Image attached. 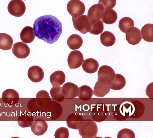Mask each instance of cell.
Returning <instances> with one entry per match:
<instances>
[{
  "label": "cell",
  "mask_w": 153,
  "mask_h": 138,
  "mask_svg": "<svg viewBox=\"0 0 153 138\" xmlns=\"http://www.w3.org/2000/svg\"><path fill=\"white\" fill-rule=\"evenodd\" d=\"M33 29L35 36L50 44L58 40L62 31L61 22L51 15L38 18L34 22Z\"/></svg>",
  "instance_id": "obj_1"
},
{
  "label": "cell",
  "mask_w": 153,
  "mask_h": 138,
  "mask_svg": "<svg viewBox=\"0 0 153 138\" xmlns=\"http://www.w3.org/2000/svg\"><path fill=\"white\" fill-rule=\"evenodd\" d=\"M78 130L82 138H94L98 132V127L96 122L90 119H84L79 123Z\"/></svg>",
  "instance_id": "obj_2"
},
{
  "label": "cell",
  "mask_w": 153,
  "mask_h": 138,
  "mask_svg": "<svg viewBox=\"0 0 153 138\" xmlns=\"http://www.w3.org/2000/svg\"><path fill=\"white\" fill-rule=\"evenodd\" d=\"M63 111L61 105L55 101L51 100L47 103L44 106V112L45 116L52 120L58 119Z\"/></svg>",
  "instance_id": "obj_3"
},
{
  "label": "cell",
  "mask_w": 153,
  "mask_h": 138,
  "mask_svg": "<svg viewBox=\"0 0 153 138\" xmlns=\"http://www.w3.org/2000/svg\"><path fill=\"white\" fill-rule=\"evenodd\" d=\"M115 75L114 70L111 67L102 65L99 68L97 81L101 83L110 86L114 79Z\"/></svg>",
  "instance_id": "obj_4"
},
{
  "label": "cell",
  "mask_w": 153,
  "mask_h": 138,
  "mask_svg": "<svg viewBox=\"0 0 153 138\" xmlns=\"http://www.w3.org/2000/svg\"><path fill=\"white\" fill-rule=\"evenodd\" d=\"M67 9L72 18H77L83 15L85 7L83 3L80 0H71L68 3Z\"/></svg>",
  "instance_id": "obj_5"
},
{
  "label": "cell",
  "mask_w": 153,
  "mask_h": 138,
  "mask_svg": "<svg viewBox=\"0 0 153 138\" xmlns=\"http://www.w3.org/2000/svg\"><path fill=\"white\" fill-rule=\"evenodd\" d=\"M74 26L76 30L82 34L89 32L91 28V23L87 16L82 15L77 18H72Z\"/></svg>",
  "instance_id": "obj_6"
},
{
  "label": "cell",
  "mask_w": 153,
  "mask_h": 138,
  "mask_svg": "<svg viewBox=\"0 0 153 138\" xmlns=\"http://www.w3.org/2000/svg\"><path fill=\"white\" fill-rule=\"evenodd\" d=\"M91 112L93 120L100 122L105 120L108 116V107L104 104L99 103L92 108Z\"/></svg>",
  "instance_id": "obj_7"
},
{
  "label": "cell",
  "mask_w": 153,
  "mask_h": 138,
  "mask_svg": "<svg viewBox=\"0 0 153 138\" xmlns=\"http://www.w3.org/2000/svg\"><path fill=\"white\" fill-rule=\"evenodd\" d=\"M7 9L11 15L17 17H21L25 12L26 6L22 0H13L9 3Z\"/></svg>",
  "instance_id": "obj_8"
},
{
  "label": "cell",
  "mask_w": 153,
  "mask_h": 138,
  "mask_svg": "<svg viewBox=\"0 0 153 138\" xmlns=\"http://www.w3.org/2000/svg\"><path fill=\"white\" fill-rule=\"evenodd\" d=\"M104 11V7L100 3L95 4L91 6L88 10L87 15L91 24L100 20Z\"/></svg>",
  "instance_id": "obj_9"
},
{
  "label": "cell",
  "mask_w": 153,
  "mask_h": 138,
  "mask_svg": "<svg viewBox=\"0 0 153 138\" xmlns=\"http://www.w3.org/2000/svg\"><path fill=\"white\" fill-rule=\"evenodd\" d=\"M128 106L129 117L134 119L141 117L143 115L145 111L143 104L137 100L130 102Z\"/></svg>",
  "instance_id": "obj_10"
},
{
  "label": "cell",
  "mask_w": 153,
  "mask_h": 138,
  "mask_svg": "<svg viewBox=\"0 0 153 138\" xmlns=\"http://www.w3.org/2000/svg\"><path fill=\"white\" fill-rule=\"evenodd\" d=\"M84 61L83 56L82 53L78 50L71 51L68 56V63L71 69L79 68Z\"/></svg>",
  "instance_id": "obj_11"
},
{
  "label": "cell",
  "mask_w": 153,
  "mask_h": 138,
  "mask_svg": "<svg viewBox=\"0 0 153 138\" xmlns=\"http://www.w3.org/2000/svg\"><path fill=\"white\" fill-rule=\"evenodd\" d=\"M12 52L17 58L25 59L29 56L30 53V49L26 44L20 42L13 45Z\"/></svg>",
  "instance_id": "obj_12"
},
{
  "label": "cell",
  "mask_w": 153,
  "mask_h": 138,
  "mask_svg": "<svg viewBox=\"0 0 153 138\" xmlns=\"http://www.w3.org/2000/svg\"><path fill=\"white\" fill-rule=\"evenodd\" d=\"M112 115L116 120L123 121L129 117L128 106L122 104L115 106L112 111Z\"/></svg>",
  "instance_id": "obj_13"
},
{
  "label": "cell",
  "mask_w": 153,
  "mask_h": 138,
  "mask_svg": "<svg viewBox=\"0 0 153 138\" xmlns=\"http://www.w3.org/2000/svg\"><path fill=\"white\" fill-rule=\"evenodd\" d=\"M2 99L3 102L9 106L15 105L19 99L18 93L12 89H8L4 91L2 94Z\"/></svg>",
  "instance_id": "obj_14"
},
{
  "label": "cell",
  "mask_w": 153,
  "mask_h": 138,
  "mask_svg": "<svg viewBox=\"0 0 153 138\" xmlns=\"http://www.w3.org/2000/svg\"><path fill=\"white\" fill-rule=\"evenodd\" d=\"M126 36L128 42L133 45L138 44L142 39L140 30L135 27L128 29L126 33Z\"/></svg>",
  "instance_id": "obj_15"
},
{
  "label": "cell",
  "mask_w": 153,
  "mask_h": 138,
  "mask_svg": "<svg viewBox=\"0 0 153 138\" xmlns=\"http://www.w3.org/2000/svg\"><path fill=\"white\" fill-rule=\"evenodd\" d=\"M62 91L65 98L72 99L77 96L79 93L78 86L74 83L68 82L62 87Z\"/></svg>",
  "instance_id": "obj_16"
},
{
  "label": "cell",
  "mask_w": 153,
  "mask_h": 138,
  "mask_svg": "<svg viewBox=\"0 0 153 138\" xmlns=\"http://www.w3.org/2000/svg\"><path fill=\"white\" fill-rule=\"evenodd\" d=\"M27 76L32 82H38L41 81L43 78L44 73L40 67L34 65L30 67L29 69Z\"/></svg>",
  "instance_id": "obj_17"
},
{
  "label": "cell",
  "mask_w": 153,
  "mask_h": 138,
  "mask_svg": "<svg viewBox=\"0 0 153 138\" xmlns=\"http://www.w3.org/2000/svg\"><path fill=\"white\" fill-rule=\"evenodd\" d=\"M30 127L32 131L35 135L41 136L47 131L48 125L44 120L38 119L34 121Z\"/></svg>",
  "instance_id": "obj_18"
},
{
  "label": "cell",
  "mask_w": 153,
  "mask_h": 138,
  "mask_svg": "<svg viewBox=\"0 0 153 138\" xmlns=\"http://www.w3.org/2000/svg\"><path fill=\"white\" fill-rule=\"evenodd\" d=\"M84 119L77 113L70 114L67 117L66 122L68 127L71 129L78 130L80 122Z\"/></svg>",
  "instance_id": "obj_19"
},
{
  "label": "cell",
  "mask_w": 153,
  "mask_h": 138,
  "mask_svg": "<svg viewBox=\"0 0 153 138\" xmlns=\"http://www.w3.org/2000/svg\"><path fill=\"white\" fill-rule=\"evenodd\" d=\"M82 66V69L85 72L92 74L97 71L99 65L96 60L90 58L85 60Z\"/></svg>",
  "instance_id": "obj_20"
},
{
  "label": "cell",
  "mask_w": 153,
  "mask_h": 138,
  "mask_svg": "<svg viewBox=\"0 0 153 138\" xmlns=\"http://www.w3.org/2000/svg\"><path fill=\"white\" fill-rule=\"evenodd\" d=\"M33 121V115L27 111L21 113L17 119L18 125L22 128L30 127Z\"/></svg>",
  "instance_id": "obj_21"
},
{
  "label": "cell",
  "mask_w": 153,
  "mask_h": 138,
  "mask_svg": "<svg viewBox=\"0 0 153 138\" xmlns=\"http://www.w3.org/2000/svg\"><path fill=\"white\" fill-rule=\"evenodd\" d=\"M20 36L22 42L30 43L33 41L35 38L33 28L29 26L25 27L22 30Z\"/></svg>",
  "instance_id": "obj_22"
},
{
  "label": "cell",
  "mask_w": 153,
  "mask_h": 138,
  "mask_svg": "<svg viewBox=\"0 0 153 138\" xmlns=\"http://www.w3.org/2000/svg\"><path fill=\"white\" fill-rule=\"evenodd\" d=\"M65 76L62 71L57 70L52 73L50 77V82L53 87L59 86L65 81Z\"/></svg>",
  "instance_id": "obj_23"
},
{
  "label": "cell",
  "mask_w": 153,
  "mask_h": 138,
  "mask_svg": "<svg viewBox=\"0 0 153 138\" xmlns=\"http://www.w3.org/2000/svg\"><path fill=\"white\" fill-rule=\"evenodd\" d=\"M27 108L30 113L33 116H41L44 112V109L37 103L36 98H32L28 101Z\"/></svg>",
  "instance_id": "obj_24"
},
{
  "label": "cell",
  "mask_w": 153,
  "mask_h": 138,
  "mask_svg": "<svg viewBox=\"0 0 153 138\" xmlns=\"http://www.w3.org/2000/svg\"><path fill=\"white\" fill-rule=\"evenodd\" d=\"M83 40L81 36L77 34L71 35L68 38L67 43L69 48L73 50L79 49L83 44Z\"/></svg>",
  "instance_id": "obj_25"
},
{
  "label": "cell",
  "mask_w": 153,
  "mask_h": 138,
  "mask_svg": "<svg viewBox=\"0 0 153 138\" xmlns=\"http://www.w3.org/2000/svg\"><path fill=\"white\" fill-rule=\"evenodd\" d=\"M110 86L102 84L97 81L93 90V94L98 97H103L107 94L110 90Z\"/></svg>",
  "instance_id": "obj_26"
},
{
  "label": "cell",
  "mask_w": 153,
  "mask_h": 138,
  "mask_svg": "<svg viewBox=\"0 0 153 138\" xmlns=\"http://www.w3.org/2000/svg\"><path fill=\"white\" fill-rule=\"evenodd\" d=\"M142 38L146 41H153V24H147L144 25L141 30Z\"/></svg>",
  "instance_id": "obj_27"
},
{
  "label": "cell",
  "mask_w": 153,
  "mask_h": 138,
  "mask_svg": "<svg viewBox=\"0 0 153 138\" xmlns=\"http://www.w3.org/2000/svg\"><path fill=\"white\" fill-rule=\"evenodd\" d=\"M13 42L12 37L5 33H0V49L3 50L10 49Z\"/></svg>",
  "instance_id": "obj_28"
},
{
  "label": "cell",
  "mask_w": 153,
  "mask_h": 138,
  "mask_svg": "<svg viewBox=\"0 0 153 138\" xmlns=\"http://www.w3.org/2000/svg\"><path fill=\"white\" fill-rule=\"evenodd\" d=\"M100 41L102 44L106 47H109L113 45L116 41L114 34L108 31H105L101 34L100 36Z\"/></svg>",
  "instance_id": "obj_29"
},
{
  "label": "cell",
  "mask_w": 153,
  "mask_h": 138,
  "mask_svg": "<svg viewBox=\"0 0 153 138\" xmlns=\"http://www.w3.org/2000/svg\"><path fill=\"white\" fill-rule=\"evenodd\" d=\"M79 93L78 97L80 100L83 101L89 100L93 94V91L89 86L83 85L79 88Z\"/></svg>",
  "instance_id": "obj_30"
},
{
  "label": "cell",
  "mask_w": 153,
  "mask_h": 138,
  "mask_svg": "<svg viewBox=\"0 0 153 138\" xmlns=\"http://www.w3.org/2000/svg\"><path fill=\"white\" fill-rule=\"evenodd\" d=\"M126 84L124 77L120 74L116 73L114 81L110 85V89L115 91L119 90L123 88Z\"/></svg>",
  "instance_id": "obj_31"
},
{
  "label": "cell",
  "mask_w": 153,
  "mask_h": 138,
  "mask_svg": "<svg viewBox=\"0 0 153 138\" xmlns=\"http://www.w3.org/2000/svg\"><path fill=\"white\" fill-rule=\"evenodd\" d=\"M117 18V13L111 9L105 11L101 19L102 22L106 24H112L116 22Z\"/></svg>",
  "instance_id": "obj_32"
},
{
  "label": "cell",
  "mask_w": 153,
  "mask_h": 138,
  "mask_svg": "<svg viewBox=\"0 0 153 138\" xmlns=\"http://www.w3.org/2000/svg\"><path fill=\"white\" fill-rule=\"evenodd\" d=\"M36 100L38 104L44 109L45 105L51 101V99L48 92L45 90H41L36 94Z\"/></svg>",
  "instance_id": "obj_33"
},
{
  "label": "cell",
  "mask_w": 153,
  "mask_h": 138,
  "mask_svg": "<svg viewBox=\"0 0 153 138\" xmlns=\"http://www.w3.org/2000/svg\"><path fill=\"white\" fill-rule=\"evenodd\" d=\"M50 93L52 98L58 102H62L65 99L62 87L60 86L53 87L50 91Z\"/></svg>",
  "instance_id": "obj_34"
},
{
  "label": "cell",
  "mask_w": 153,
  "mask_h": 138,
  "mask_svg": "<svg viewBox=\"0 0 153 138\" xmlns=\"http://www.w3.org/2000/svg\"><path fill=\"white\" fill-rule=\"evenodd\" d=\"M118 26L120 30L122 32L126 33L128 29L134 27V23L131 18L126 17L120 19L119 21Z\"/></svg>",
  "instance_id": "obj_35"
},
{
  "label": "cell",
  "mask_w": 153,
  "mask_h": 138,
  "mask_svg": "<svg viewBox=\"0 0 153 138\" xmlns=\"http://www.w3.org/2000/svg\"><path fill=\"white\" fill-rule=\"evenodd\" d=\"M91 28L89 32L94 35H99L102 33L104 30V25L101 20L91 24Z\"/></svg>",
  "instance_id": "obj_36"
},
{
  "label": "cell",
  "mask_w": 153,
  "mask_h": 138,
  "mask_svg": "<svg viewBox=\"0 0 153 138\" xmlns=\"http://www.w3.org/2000/svg\"><path fill=\"white\" fill-rule=\"evenodd\" d=\"M117 138H135V135L132 130L125 128L119 131L117 135Z\"/></svg>",
  "instance_id": "obj_37"
},
{
  "label": "cell",
  "mask_w": 153,
  "mask_h": 138,
  "mask_svg": "<svg viewBox=\"0 0 153 138\" xmlns=\"http://www.w3.org/2000/svg\"><path fill=\"white\" fill-rule=\"evenodd\" d=\"M69 135L68 129L66 127H61L56 130L54 136L55 138H68Z\"/></svg>",
  "instance_id": "obj_38"
},
{
  "label": "cell",
  "mask_w": 153,
  "mask_h": 138,
  "mask_svg": "<svg viewBox=\"0 0 153 138\" xmlns=\"http://www.w3.org/2000/svg\"><path fill=\"white\" fill-rule=\"evenodd\" d=\"M98 3L103 6L105 11L113 8L116 5V0H99Z\"/></svg>",
  "instance_id": "obj_39"
},
{
  "label": "cell",
  "mask_w": 153,
  "mask_h": 138,
  "mask_svg": "<svg viewBox=\"0 0 153 138\" xmlns=\"http://www.w3.org/2000/svg\"><path fill=\"white\" fill-rule=\"evenodd\" d=\"M153 82L150 83L147 87L146 92L147 96L152 100L153 99Z\"/></svg>",
  "instance_id": "obj_40"
}]
</instances>
